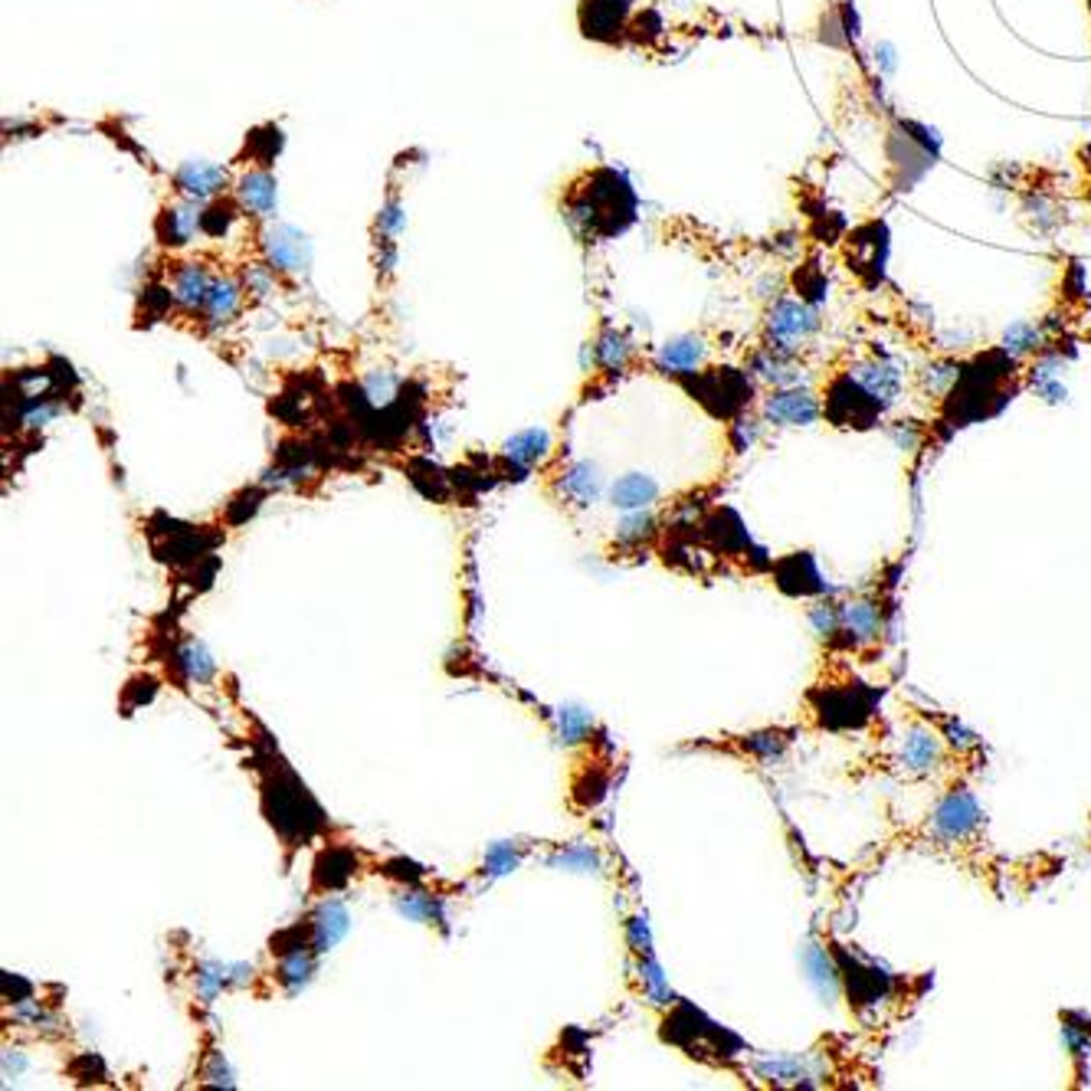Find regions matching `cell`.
<instances>
[{
	"label": "cell",
	"mask_w": 1091,
	"mask_h": 1091,
	"mask_svg": "<svg viewBox=\"0 0 1091 1091\" xmlns=\"http://www.w3.org/2000/svg\"><path fill=\"white\" fill-rule=\"evenodd\" d=\"M819 318L817 312L800 298H780L774 308H770V318H767V338L774 352L780 355H794L814 332H817Z\"/></svg>",
	"instance_id": "3957f363"
},
{
	"label": "cell",
	"mask_w": 1091,
	"mask_h": 1091,
	"mask_svg": "<svg viewBox=\"0 0 1091 1091\" xmlns=\"http://www.w3.org/2000/svg\"><path fill=\"white\" fill-rule=\"evenodd\" d=\"M502 453H505V459H508V462H518V465H525V469H528V465L542 462V459L550 453V433H547V430H542V427L522 430V433H515L512 440H505Z\"/></svg>",
	"instance_id": "cb8c5ba5"
},
{
	"label": "cell",
	"mask_w": 1091,
	"mask_h": 1091,
	"mask_svg": "<svg viewBox=\"0 0 1091 1091\" xmlns=\"http://www.w3.org/2000/svg\"><path fill=\"white\" fill-rule=\"evenodd\" d=\"M203 1076H207V1082H213V1085H233V1072L227 1069V1062H223L220 1052L213 1056V1066H210Z\"/></svg>",
	"instance_id": "11a10c76"
},
{
	"label": "cell",
	"mask_w": 1091,
	"mask_h": 1091,
	"mask_svg": "<svg viewBox=\"0 0 1091 1091\" xmlns=\"http://www.w3.org/2000/svg\"><path fill=\"white\" fill-rule=\"evenodd\" d=\"M594 358L604 364L610 374L623 370L627 361H630V342H627V335H620L617 328H607L597 338V345H594Z\"/></svg>",
	"instance_id": "f546056e"
},
{
	"label": "cell",
	"mask_w": 1091,
	"mask_h": 1091,
	"mask_svg": "<svg viewBox=\"0 0 1091 1091\" xmlns=\"http://www.w3.org/2000/svg\"><path fill=\"white\" fill-rule=\"evenodd\" d=\"M757 437H760V423L757 420H751V417H737V423H734V430H731V440H734V450H751L754 443H757Z\"/></svg>",
	"instance_id": "f6af8a7d"
},
{
	"label": "cell",
	"mask_w": 1091,
	"mask_h": 1091,
	"mask_svg": "<svg viewBox=\"0 0 1091 1091\" xmlns=\"http://www.w3.org/2000/svg\"><path fill=\"white\" fill-rule=\"evenodd\" d=\"M390 879H407V882H417L423 872L413 866V862H403V859H397V862H387V869H384Z\"/></svg>",
	"instance_id": "9f6ffc18"
},
{
	"label": "cell",
	"mask_w": 1091,
	"mask_h": 1091,
	"mask_svg": "<svg viewBox=\"0 0 1091 1091\" xmlns=\"http://www.w3.org/2000/svg\"><path fill=\"white\" fill-rule=\"evenodd\" d=\"M557 722H560V737H564V744H577V741H584V737L590 734V727H594L590 712H584V709H577V705L560 709V712H557Z\"/></svg>",
	"instance_id": "ab89813d"
},
{
	"label": "cell",
	"mask_w": 1091,
	"mask_h": 1091,
	"mask_svg": "<svg viewBox=\"0 0 1091 1091\" xmlns=\"http://www.w3.org/2000/svg\"><path fill=\"white\" fill-rule=\"evenodd\" d=\"M899 764L914 774L924 777L941 764V744L927 727H911L909 734L902 737V751H899Z\"/></svg>",
	"instance_id": "4fadbf2b"
},
{
	"label": "cell",
	"mask_w": 1091,
	"mask_h": 1091,
	"mask_svg": "<svg viewBox=\"0 0 1091 1091\" xmlns=\"http://www.w3.org/2000/svg\"><path fill=\"white\" fill-rule=\"evenodd\" d=\"M237 200L246 213L253 217H273L275 213V178L270 171L256 168V171H246L240 181H237Z\"/></svg>",
	"instance_id": "9a60e30c"
},
{
	"label": "cell",
	"mask_w": 1091,
	"mask_h": 1091,
	"mask_svg": "<svg viewBox=\"0 0 1091 1091\" xmlns=\"http://www.w3.org/2000/svg\"><path fill=\"white\" fill-rule=\"evenodd\" d=\"M627 13H630L627 0H584V7H580L584 36L600 40V43H613L627 27Z\"/></svg>",
	"instance_id": "ba28073f"
},
{
	"label": "cell",
	"mask_w": 1091,
	"mask_h": 1091,
	"mask_svg": "<svg viewBox=\"0 0 1091 1091\" xmlns=\"http://www.w3.org/2000/svg\"><path fill=\"white\" fill-rule=\"evenodd\" d=\"M223 987H227L223 964H200L197 967V994H200V1000L213 1003L220 997Z\"/></svg>",
	"instance_id": "7bdbcfd3"
},
{
	"label": "cell",
	"mask_w": 1091,
	"mask_h": 1091,
	"mask_svg": "<svg viewBox=\"0 0 1091 1091\" xmlns=\"http://www.w3.org/2000/svg\"><path fill=\"white\" fill-rule=\"evenodd\" d=\"M361 387H364V394H367V400L380 410V407H390L394 400H397V394H400V380L394 377V374H367L361 380Z\"/></svg>",
	"instance_id": "74e56055"
},
{
	"label": "cell",
	"mask_w": 1091,
	"mask_h": 1091,
	"mask_svg": "<svg viewBox=\"0 0 1091 1091\" xmlns=\"http://www.w3.org/2000/svg\"><path fill=\"white\" fill-rule=\"evenodd\" d=\"M757 1072L774 1085H817V1072L807 1059H760Z\"/></svg>",
	"instance_id": "484cf974"
},
{
	"label": "cell",
	"mask_w": 1091,
	"mask_h": 1091,
	"mask_svg": "<svg viewBox=\"0 0 1091 1091\" xmlns=\"http://www.w3.org/2000/svg\"><path fill=\"white\" fill-rule=\"evenodd\" d=\"M689 387L715 417H734L751 400V380L734 367L699 374L695 380H689Z\"/></svg>",
	"instance_id": "277c9868"
},
{
	"label": "cell",
	"mask_w": 1091,
	"mask_h": 1091,
	"mask_svg": "<svg viewBox=\"0 0 1091 1091\" xmlns=\"http://www.w3.org/2000/svg\"><path fill=\"white\" fill-rule=\"evenodd\" d=\"M213 545H217V538H207L200 532H178L175 542H168V545L161 547V557L165 560H175V564H181V560H200Z\"/></svg>",
	"instance_id": "d6a6232c"
},
{
	"label": "cell",
	"mask_w": 1091,
	"mask_h": 1091,
	"mask_svg": "<svg viewBox=\"0 0 1091 1091\" xmlns=\"http://www.w3.org/2000/svg\"><path fill=\"white\" fill-rule=\"evenodd\" d=\"M744 747L747 751H754L757 757H764V760H774V757H780L784 754V747H787V737L780 734V731H764V734H751L747 741H744Z\"/></svg>",
	"instance_id": "ee69618b"
},
{
	"label": "cell",
	"mask_w": 1091,
	"mask_h": 1091,
	"mask_svg": "<svg viewBox=\"0 0 1091 1091\" xmlns=\"http://www.w3.org/2000/svg\"><path fill=\"white\" fill-rule=\"evenodd\" d=\"M810 627H814V633H817L819 639H836L839 633H842V613H839V607H832V604H817V607H810Z\"/></svg>",
	"instance_id": "b9f144b4"
},
{
	"label": "cell",
	"mask_w": 1091,
	"mask_h": 1091,
	"mask_svg": "<svg viewBox=\"0 0 1091 1091\" xmlns=\"http://www.w3.org/2000/svg\"><path fill=\"white\" fill-rule=\"evenodd\" d=\"M797 574H790L787 567H777V577H780V587L784 590H790V594H829V587L822 584V577H819V570H817V564H814V557L810 554H797V557H790L787 560Z\"/></svg>",
	"instance_id": "d4e9b609"
},
{
	"label": "cell",
	"mask_w": 1091,
	"mask_h": 1091,
	"mask_svg": "<svg viewBox=\"0 0 1091 1091\" xmlns=\"http://www.w3.org/2000/svg\"><path fill=\"white\" fill-rule=\"evenodd\" d=\"M652 528H655L652 515L642 512V508H637V512H630V515L620 522V528H617V542H620V545H639V542H646V538L652 535Z\"/></svg>",
	"instance_id": "60d3db41"
},
{
	"label": "cell",
	"mask_w": 1091,
	"mask_h": 1091,
	"mask_svg": "<svg viewBox=\"0 0 1091 1091\" xmlns=\"http://www.w3.org/2000/svg\"><path fill=\"white\" fill-rule=\"evenodd\" d=\"M315 974V951H292V954H282L279 961V984L289 990V994H298Z\"/></svg>",
	"instance_id": "83f0119b"
},
{
	"label": "cell",
	"mask_w": 1091,
	"mask_h": 1091,
	"mask_svg": "<svg viewBox=\"0 0 1091 1091\" xmlns=\"http://www.w3.org/2000/svg\"><path fill=\"white\" fill-rule=\"evenodd\" d=\"M203 203H207V200L183 197L181 203L165 207V213L158 217V237H161L165 246H183V243H190V237L200 230Z\"/></svg>",
	"instance_id": "30bf717a"
},
{
	"label": "cell",
	"mask_w": 1091,
	"mask_h": 1091,
	"mask_svg": "<svg viewBox=\"0 0 1091 1091\" xmlns=\"http://www.w3.org/2000/svg\"><path fill=\"white\" fill-rule=\"evenodd\" d=\"M560 492L574 502V505H594L604 492V482H600V472L594 462H577L564 472L560 479Z\"/></svg>",
	"instance_id": "7402d4cb"
},
{
	"label": "cell",
	"mask_w": 1091,
	"mask_h": 1091,
	"mask_svg": "<svg viewBox=\"0 0 1091 1091\" xmlns=\"http://www.w3.org/2000/svg\"><path fill=\"white\" fill-rule=\"evenodd\" d=\"M705 361V342L695 338V335H682V338H672L659 348V370L665 374H692L699 364Z\"/></svg>",
	"instance_id": "ac0fdd59"
},
{
	"label": "cell",
	"mask_w": 1091,
	"mask_h": 1091,
	"mask_svg": "<svg viewBox=\"0 0 1091 1091\" xmlns=\"http://www.w3.org/2000/svg\"><path fill=\"white\" fill-rule=\"evenodd\" d=\"M980 804L971 790H951L931 814V836L937 842H964L980 829Z\"/></svg>",
	"instance_id": "5b68a950"
},
{
	"label": "cell",
	"mask_w": 1091,
	"mask_h": 1091,
	"mask_svg": "<svg viewBox=\"0 0 1091 1091\" xmlns=\"http://www.w3.org/2000/svg\"><path fill=\"white\" fill-rule=\"evenodd\" d=\"M240 298H243V289H240V282H233V279H213V285H210V295H207V302H203V322L210 325V328H217V325H227L237 312H240Z\"/></svg>",
	"instance_id": "44dd1931"
},
{
	"label": "cell",
	"mask_w": 1091,
	"mask_h": 1091,
	"mask_svg": "<svg viewBox=\"0 0 1091 1091\" xmlns=\"http://www.w3.org/2000/svg\"><path fill=\"white\" fill-rule=\"evenodd\" d=\"M879 403H882V410L885 407H892L895 403V397H899V390H902V370L895 367V364H889V361H869V364H859L856 370H849Z\"/></svg>",
	"instance_id": "2e32d148"
},
{
	"label": "cell",
	"mask_w": 1091,
	"mask_h": 1091,
	"mask_svg": "<svg viewBox=\"0 0 1091 1091\" xmlns=\"http://www.w3.org/2000/svg\"><path fill=\"white\" fill-rule=\"evenodd\" d=\"M263 253H266V263L273 266L275 273H305L308 263H312V243L302 230L295 227H270L263 233Z\"/></svg>",
	"instance_id": "8992f818"
},
{
	"label": "cell",
	"mask_w": 1091,
	"mask_h": 1091,
	"mask_svg": "<svg viewBox=\"0 0 1091 1091\" xmlns=\"http://www.w3.org/2000/svg\"><path fill=\"white\" fill-rule=\"evenodd\" d=\"M892 437H895L902 447H909V450H914V443H917V433H914L911 427L909 430H902V427H899V430H892Z\"/></svg>",
	"instance_id": "6f0895ef"
},
{
	"label": "cell",
	"mask_w": 1091,
	"mask_h": 1091,
	"mask_svg": "<svg viewBox=\"0 0 1091 1091\" xmlns=\"http://www.w3.org/2000/svg\"><path fill=\"white\" fill-rule=\"evenodd\" d=\"M260 502H263V492L260 489H253V492H243L233 505H230V522L233 525H240V522H246L256 508H260Z\"/></svg>",
	"instance_id": "7dc6e473"
},
{
	"label": "cell",
	"mask_w": 1091,
	"mask_h": 1091,
	"mask_svg": "<svg viewBox=\"0 0 1091 1091\" xmlns=\"http://www.w3.org/2000/svg\"><path fill=\"white\" fill-rule=\"evenodd\" d=\"M210 285L213 279L207 275V270L200 263H181L175 270V279H171V292H175V302L183 305L187 312H197L203 308L207 295H210Z\"/></svg>",
	"instance_id": "d6986e66"
},
{
	"label": "cell",
	"mask_w": 1091,
	"mask_h": 1091,
	"mask_svg": "<svg viewBox=\"0 0 1091 1091\" xmlns=\"http://www.w3.org/2000/svg\"><path fill=\"white\" fill-rule=\"evenodd\" d=\"M839 613H842V633L852 646H869L882 633V610L872 600L842 604Z\"/></svg>",
	"instance_id": "5bb4252c"
},
{
	"label": "cell",
	"mask_w": 1091,
	"mask_h": 1091,
	"mask_svg": "<svg viewBox=\"0 0 1091 1091\" xmlns=\"http://www.w3.org/2000/svg\"><path fill=\"white\" fill-rule=\"evenodd\" d=\"M256 974L253 964H223V977H227V987H240V984H250Z\"/></svg>",
	"instance_id": "f5cc1de1"
},
{
	"label": "cell",
	"mask_w": 1091,
	"mask_h": 1091,
	"mask_svg": "<svg viewBox=\"0 0 1091 1091\" xmlns=\"http://www.w3.org/2000/svg\"><path fill=\"white\" fill-rule=\"evenodd\" d=\"M237 217H240V203H233V200H210V203H203L200 230H203L207 237L220 240V237L230 233V227L237 223Z\"/></svg>",
	"instance_id": "f1b7e54d"
},
{
	"label": "cell",
	"mask_w": 1091,
	"mask_h": 1091,
	"mask_svg": "<svg viewBox=\"0 0 1091 1091\" xmlns=\"http://www.w3.org/2000/svg\"><path fill=\"white\" fill-rule=\"evenodd\" d=\"M266 814L285 839L312 836L322 826V810L308 800L305 787L292 774H282L273 784H266Z\"/></svg>",
	"instance_id": "7a4b0ae2"
},
{
	"label": "cell",
	"mask_w": 1091,
	"mask_h": 1091,
	"mask_svg": "<svg viewBox=\"0 0 1091 1091\" xmlns=\"http://www.w3.org/2000/svg\"><path fill=\"white\" fill-rule=\"evenodd\" d=\"M397 911L407 917V921H417V924H427V921H443V905L437 902V899H430V895H423V892H400L397 895Z\"/></svg>",
	"instance_id": "1f68e13d"
},
{
	"label": "cell",
	"mask_w": 1091,
	"mask_h": 1091,
	"mask_svg": "<svg viewBox=\"0 0 1091 1091\" xmlns=\"http://www.w3.org/2000/svg\"><path fill=\"white\" fill-rule=\"evenodd\" d=\"M550 866H557L564 872H600V856L590 846H570V849H560L557 856H550Z\"/></svg>",
	"instance_id": "8d00e7d4"
},
{
	"label": "cell",
	"mask_w": 1091,
	"mask_h": 1091,
	"mask_svg": "<svg viewBox=\"0 0 1091 1091\" xmlns=\"http://www.w3.org/2000/svg\"><path fill=\"white\" fill-rule=\"evenodd\" d=\"M642 994L649 997V1000L655 1003V1006H665V1003H675V997H672V987H669V980L662 977V967L655 964V957L652 954H642Z\"/></svg>",
	"instance_id": "e575fe53"
},
{
	"label": "cell",
	"mask_w": 1091,
	"mask_h": 1091,
	"mask_svg": "<svg viewBox=\"0 0 1091 1091\" xmlns=\"http://www.w3.org/2000/svg\"><path fill=\"white\" fill-rule=\"evenodd\" d=\"M518 862H522V852H518L515 842H495L485 852V869L482 872L492 875V879H499V875H508Z\"/></svg>",
	"instance_id": "f35d334b"
},
{
	"label": "cell",
	"mask_w": 1091,
	"mask_h": 1091,
	"mask_svg": "<svg viewBox=\"0 0 1091 1091\" xmlns=\"http://www.w3.org/2000/svg\"><path fill=\"white\" fill-rule=\"evenodd\" d=\"M273 275H275V270L266 263V266H250L246 270V289L253 292V295H270L273 292Z\"/></svg>",
	"instance_id": "c3c4849f"
},
{
	"label": "cell",
	"mask_w": 1091,
	"mask_h": 1091,
	"mask_svg": "<svg viewBox=\"0 0 1091 1091\" xmlns=\"http://www.w3.org/2000/svg\"><path fill=\"white\" fill-rule=\"evenodd\" d=\"M822 407L807 387H777L764 400V417L777 427H810L817 423Z\"/></svg>",
	"instance_id": "52a82bcc"
},
{
	"label": "cell",
	"mask_w": 1091,
	"mask_h": 1091,
	"mask_svg": "<svg viewBox=\"0 0 1091 1091\" xmlns=\"http://www.w3.org/2000/svg\"><path fill=\"white\" fill-rule=\"evenodd\" d=\"M751 374L757 380H767L774 387H797L800 384V370L790 364V355H780L774 348L760 352L754 361H751Z\"/></svg>",
	"instance_id": "4316f807"
},
{
	"label": "cell",
	"mask_w": 1091,
	"mask_h": 1091,
	"mask_svg": "<svg viewBox=\"0 0 1091 1091\" xmlns=\"http://www.w3.org/2000/svg\"><path fill=\"white\" fill-rule=\"evenodd\" d=\"M1039 345H1042V332H1039V325H1032V322H1013V325L1003 332L1000 348L1006 355H1013V358H1022V355L1039 352Z\"/></svg>",
	"instance_id": "4dcf8cb0"
},
{
	"label": "cell",
	"mask_w": 1091,
	"mask_h": 1091,
	"mask_svg": "<svg viewBox=\"0 0 1091 1091\" xmlns=\"http://www.w3.org/2000/svg\"><path fill=\"white\" fill-rule=\"evenodd\" d=\"M1036 394H1039L1046 403H1059V400H1066V384H1062L1059 377H1052V380L1036 384Z\"/></svg>",
	"instance_id": "db71d44e"
},
{
	"label": "cell",
	"mask_w": 1091,
	"mask_h": 1091,
	"mask_svg": "<svg viewBox=\"0 0 1091 1091\" xmlns=\"http://www.w3.org/2000/svg\"><path fill=\"white\" fill-rule=\"evenodd\" d=\"M308 927H312V951L315 954H325V951H332L348 934L352 914H348V909L342 902H322L315 909V914H312Z\"/></svg>",
	"instance_id": "7c38bea8"
},
{
	"label": "cell",
	"mask_w": 1091,
	"mask_h": 1091,
	"mask_svg": "<svg viewBox=\"0 0 1091 1091\" xmlns=\"http://www.w3.org/2000/svg\"><path fill=\"white\" fill-rule=\"evenodd\" d=\"M842 980L849 987V997L856 1006H879V1000H889L892 994V977L879 967H862V964H846Z\"/></svg>",
	"instance_id": "8fae6325"
},
{
	"label": "cell",
	"mask_w": 1091,
	"mask_h": 1091,
	"mask_svg": "<svg viewBox=\"0 0 1091 1091\" xmlns=\"http://www.w3.org/2000/svg\"><path fill=\"white\" fill-rule=\"evenodd\" d=\"M355 872H358V856H355L352 849L335 846V849L322 852L318 862H315V889H322V892H335V889L348 885V879H352Z\"/></svg>",
	"instance_id": "e0dca14e"
},
{
	"label": "cell",
	"mask_w": 1091,
	"mask_h": 1091,
	"mask_svg": "<svg viewBox=\"0 0 1091 1091\" xmlns=\"http://www.w3.org/2000/svg\"><path fill=\"white\" fill-rule=\"evenodd\" d=\"M722 522H725L722 515H715V518L709 522V538H712L715 545L722 547V550H741V547H751V542H747V532L741 528L737 515H731V512H727V525H722Z\"/></svg>",
	"instance_id": "d590c367"
},
{
	"label": "cell",
	"mask_w": 1091,
	"mask_h": 1091,
	"mask_svg": "<svg viewBox=\"0 0 1091 1091\" xmlns=\"http://www.w3.org/2000/svg\"><path fill=\"white\" fill-rule=\"evenodd\" d=\"M630 947L637 954H652V934H649V924H646L642 914L630 921Z\"/></svg>",
	"instance_id": "f907efd6"
},
{
	"label": "cell",
	"mask_w": 1091,
	"mask_h": 1091,
	"mask_svg": "<svg viewBox=\"0 0 1091 1091\" xmlns=\"http://www.w3.org/2000/svg\"><path fill=\"white\" fill-rule=\"evenodd\" d=\"M403 223H407V217L400 213V207H397V200H390L384 210H380V220H377V227H380V233H384V240H394L400 230H403Z\"/></svg>",
	"instance_id": "bcb514c9"
},
{
	"label": "cell",
	"mask_w": 1091,
	"mask_h": 1091,
	"mask_svg": "<svg viewBox=\"0 0 1091 1091\" xmlns=\"http://www.w3.org/2000/svg\"><path fill=\"white\" fill-rule=\"evenodd\" d=\"M1062 1039H1066V1046H1069V1052H1072L1076 1059H1085V1056H1089L1091 1039L1089 1032H1082L1079 1026L1066 1022V1026H1062Z\"/></svg>",
	"instance_id": "681fc988"
},
{
	"label": "cell",
	"mask_w": 1091,
	"mask_h": 1091,
	"mask_svg": "<svg viewBox=\"0 0 1091 1091\" xmlns=\"http://www.w3.org/2000/svg\"><path fill=\"white\" fill-rule=\"evenodd\" d=\"M659 499V482L642 475V472H630V475H620L613 485H610V502L623 512H637V508H649L652 502Z\"/></svg>",
	"instance_id": "ffe728a7"
},
{
	"label": "cell",
	"mask_w": 1091,
	"mask_h": 1091,
	"mask_svg": "<svg viewBox=\"0 0 1091 1091\" xmlns=\"http://www.w3.org/2000/svg\"><path fill=\"white\" fill-rule=\"evenodd\" d=\"M178 662H181L183 675L190 682H210L217 675V662H213V655L207 652L203 642H187L178 652Z\"/></svg>",
	"instance_id": "836d02e7"
},
{
	"label": "cell",
	"mask_w": 1091,
	"mask_h": 1091,
	"mask_svg": "<svg viewBox=\"0 0 1091 1091\" xmlns=\"http://www.w3.org/2000/svg\"><path fill=\"white\" fill-rule=\"evenodd\" d=\"M637 210L633 190L613 171H594L587 187L577 190L567 203V220L587 237H610L630 227Z\"/></svg>",
	"instance_id": "6da1fadb"
},
{
	"label": "cell",
	"mask_w": 1091,
	"mask_h": 1091,
	"mask_svg": "<svg viewBox=\"0 0 1091 1091\" xmlns=\"http://www.w3.org/2000/svg\"><path fill=\"white\" fill-rule=\"evenodd\" d=\"M227 183H230L227 168L210 165V161H200V158L183 161L181 168L175 171V187L181 190L183 197H193V200H210V197H217Z\"/></svg>",
	"instance_id": "9c48e42d"
},
{
	"label": "cell",
	"mask_w": 1091,
	"mask_h": 1091,
	"mask_svg": "<svg viewBox=\"0 0 1091 1091\" xmlns=\"http://www.w3.org/2000/svg\"><path fill=\"white\" fill-rule=\"evenodd\" d=\"M947 741L957 747V751H974L980 741H977V734L974 731H967V727L961 725V722H947Z\"/></svg>",
	"instance_id": "816d5d0a"
},
{
	"label": "cell",
	"mask_w": 1091,
	"mask_h": 1091,
	"mask_svg": "<svg viewBox=\"0 0 1091 1091\" xmlns=\"http://www.w3.org/2000/svg\"><path fill=\"white\" fill-rule=\"evenodd\" d=\"M804 967H807V974H810V984L817 987L822 997H836L839 980H842V967L829 957L826 947L807 944V947H804Z\"/></svg>",
	"instance_id": "603a6c76"
}]
</instances>
